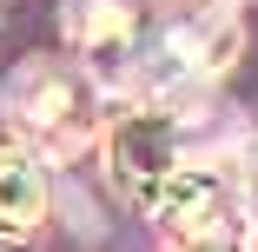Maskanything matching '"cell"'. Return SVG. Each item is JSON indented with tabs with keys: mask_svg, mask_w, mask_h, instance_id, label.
<instances>
[{
	"mask_svg": "<svg viewBox=\"0 0 258 252\" xmlns=\"http://www.w3.org/2000/svg\"><path fill=\"white\" fill-rule=\"evenodd\" d=\"M192 252H232V245H192Z\"/></svg>",
	"mask_w": 258,
	"mask_h": 252,
	"instance_id": "ba28073f",
	"label": "cell"
},
{
	"mask_svg": "<svg viewBox=\"0 0 258 252\" xmlns=\"http://www.w3.org/2000/svg\"><path fill=\"white\" fill-rule=\"evenodd\" d=\"M152 213H159L172 232H185V239H199V245H219V232L232 226V186H225V173H212V166H179L166 186H159V199H152Z\"/></svg>",
	"mask_w": 258,
	"mask_h": 252,
	"instance_id": "5b68a950",
	"label": "cell"
},
{
	"mask_svg": "<svg viewBox=\"0 0 258 252\" xmlns=\"http://www.w3.org/2000/svg\"><path fill=\"white\" fill-rule=\"evenodd\" d=\"M7 107H14L20 133H33L46 153H73V146L93 133V93H86V80L67 73V67H46V60H33L14 80Z\"/></svg>",
	"mask_w": 258,
	"mask_h": 252,
	"instance_id": "7a4b0ae2",
	"label": "cell"
},
{
	"mask_svg": "<svg viewBox=\"0 0 258 252\" xmlns=\"http://www.w3.org/2000/svg\"><path fill=\"white\" fill-rule=\"evenodd\" d=\"M172 173H179V126L166 113H126L113 126V179L139 206H152Z\"/></svg>",
	"mask_w": 258,
	"mask_h": 252,
	"instance_id": "277c9868",
	"label": "cell"
},
{
	"mask_svg": "<svg viewBox=\"0 0 258 252\" xmlns=\"http://www.w3.org/2000/svg\"><path fill=\"white\" fill-rule=\"evenodd\" d=\"M251 199H258V153H251Z\"/></svg>",
	"mask_w": 258,
	"mask_h": 252,
	"instance_id": "52a82bcc",
	"label": "cell"
},
{
	"mask_svg": "<svg viewBox=\"0 0 258 252\" xmlns=\"http://www.w3.org/2000/svg\"><path fill=\"white\" fill-rule=\"evenodd\" d=\"M238 54V20L225 7H185L172 20H159L139 46V67L152 86H179V80H205Z\"/></svg>",
	"mask_w": 258,
	"mask_h": 252,
	"instance_id": "6da1fadb",
	"label": "cell"
},
{
	"mask_svg": "<svg viewBox=\"0 0 258 252\" xmlns=\"http://www.w3.org/2000/svg\"><path fill=\"white\" fill-rule=\"evenodd\" d=\"M46 213V179L20 146H0V232H27Z\"/></svg>",
	"mask_w": 258,
	"mask_h": 252,
	"instance_id": "8992f818",
	"label": "cell"
},
{
	"mask_svg": "<svg viewBox=\"0 0 258 252\" xmlns=\"http://www.w3.org/2000/svg\"><path fill=\"white\" fill-rule=\"evenodd\" d=\"M67 33L113 80L126 60H139V46L152 33V0H67Z\"/></svg>",
	"mask_w": 258,
	"mask_h": 252,
	"instance_id": "3957f363",
	"label": "cell"
},
{
	"mask_svg": "<svg viewBox=\"0 0 258 252\" xmlns=\"http://www.w3.org/2000/svg\"><path fill=\"white\" fill-rule=\"evenodd\" d=\"M0 252H14V245H7V239H0Z\"/></svg>",
	"mask_w": 258,
	"mask_h": 252,
	"instance_id": "9c48e42d",
	"label": "cell"
}]
</instances>
